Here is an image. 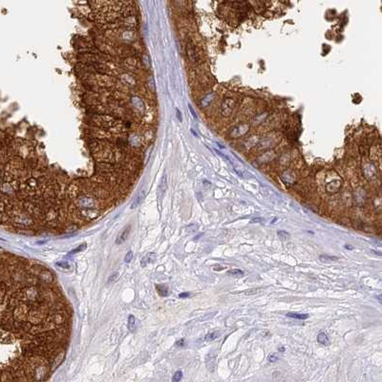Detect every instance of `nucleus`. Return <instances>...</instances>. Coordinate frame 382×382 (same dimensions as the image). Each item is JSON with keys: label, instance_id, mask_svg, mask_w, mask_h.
Instances as JSON below:
<instances>
[{"label": "nucleus", "instance_id": "nucleus-11", "mask_svg": "<svg viewBox=\"0 0 382 382\" xmlns=\"http://www.w3.org/2000/svg\"><path fill=\"white\" fill-rule=\"evenodd\" d=\"M320 260L324 261V262H327V261H336L338 260L337 257L335 256H329V255H320Z\"/></svg>", "mask_w": 382, "mask_h": 382}, {"label": "nucleus", "instance_id": "nucleus-27", "mask_svg": "<svg viewBox=\"0 0 382 382\" xmlns=\"http://www.w3.org/2000/svg\"><path fill=\"white\" fill-rule=\"evenodd\" d=\"M257 221H262V220H261V219H253V220H252V222H253V223H254V222H257Z\"/></svg>", "mask_w": 382, "mask_h": 382}, {"label": "nucleus", "instance_id": "nucleus-3", "mask_svg": "<svg viewBox=\"0 0 382 382\" xmlns=\"http://www.w3.org/2000/svg\"><path fill=\"white\" fill-rule=\"evenodd\" d=\"M144 197H145V190H144V189H142V190L140 191L139 194H138V196L135 198L134 202L132 203V205H131V208H132V209H134V208H136V207H138V206L140 205V203H142V202L143 201Z\"/></svg>", "mask_w": 382, "mask_h": 382}, {"label": "nucleus", "instance_id": "nucleus-15", "mask_svg": "<svg viewBox=\"0 0 382 382\" xmlns=\"http://www.w3.org/2000/svg\"><path fill=\"white\" fill-rule=\"evenodd\" d=\"M56 265L57 266H60V268L65 269H70V265H69V263H68V262H66V261H62V262H56Z\"/></svg>", "mask_w": 382, "mask_h": 382}, {"label": "nucleus", "instance_id": "nucleus-17", "mask_svg": "<svg viewBox=\"0 0 382 382\" xmlns=\"http://www.w3.org/2000/svg\"><path fill=\"white\" fill-rule=\"evenodd\" d=\"M132 259H133V252H132L131 250H130V251H128V252H127L126 256H125V258H124V262L128 264V263L131 262V260H132Z\"/></svg>", "mask_w": 382, "mask_h": 382}, {"label": "nucleus", "instance_id": "nucleus-23", "mask_svg": "<svg viewBox=\"0 0 382 382\" xmlns=\"http://www.w3.org/2000/svg\"><path fill=\"white\" fill-rule=\"evenodd\" d=\"M286 350V348L285 347H279L278 348V352H280V353H284Z\"/></svg>", "mask_w": 382, "mask_h": 382}, {"label": "nucleus", "instance_id": "nucleus-18", "mask_svg": "<svg viewBox=\"0 0 382 382\" xmlns=\"http://www.w3.org/2000/svg\"><path fill=\"white\" fill-rule=\"evenodd\" d=\"M277 360H278V356H277V354L271 353V354L269 355V362H276Z\"/></svg>", "mask_w": 382, "mask_h": 382}, {"label": "nucleus", "instance_id": "nucleus-6", "mask_svg": "<svg viewBox=\"0 0 382 382\" xmlns=\"http://www.w3.org/2000/svg\"><path fill=\"white\" fill-rule=\"evenodd\" d=\"M156 287H157V290H158L159 294H160L161 296L165 297V296H167V295L169 294L168 289H167V287H166L165 286H164V285H158Z\"/></svg>", "mask_w": 382, "mask_h": 382}, {"label": "nucleus", "instance_id": "nucleus-7", "mask_svg": "<svg viewBox=\"0 0 382 382\" xmlns=\"http://www.w3.org/2000/svg\"><path fill=\"white\" fill-rule=\"evenodd\" d=\"M215 358L216 356L212 353H209L207 356V368L210 369L211 367L214 368L215 367Z\"/></svg>", "mask_w": 382, "mask_h": 382}, {"label": "nucleus", "instance_id": "nucleus-24", "mask_svg": "<svg viewBox=\"0 0 382 382\" xmlns=\"http://www.w3.org/2000/svg\"><path fill=\"white\" fill-rule=\"evenodd\" d=\"M376 299H377L381 304H382V294H380V295H378V296H376Z\"/></svg>", "mask_w": 382, "mask_h": 382}, {"label": "nucleus", "instance_id": "nucleus-20", "mask_svg": "<svg viewBox=\"0 0 382 382\" xmlns=\"http://www.w3.org/2000/svg\"><path fill=\"white\" fill-rule=\"evenodd\" d=\"M190 296V292H182V293H180L179 294V297L180 298H187V297H189Z\"/></svg>", "mask_w": 382, "mask_h": 382}, {"label": "nucleus", "instance_id": "nucleus-4", "mask_svg": "<svg viewBox=\"0 0 382 382\" xmlns=\"http://www.w3.org/2000/svg\"><path fill=\"white\" fill-rule=\"evenodd\" d=\"M287 317H291V318H294V319H299V320H305V319H308V313H297V312H289V313H287Z\"/></svg>", "mask_w": 382, "mask_h": 382}, {"label": "nucleus", "instance_id": "nucleus-10", "mask_svg": "<svg viewBox=\"0 0 382 382\" xmlns=\"http://www.w3.org/2000/svg\"><path fill=\"white\" fill-rule=\"evenodd\" d=\"M135 324H136L135 317H134L133 315H130V316L128 317V328H129V329H131L132 332L134 331V329L136 328Z\"/></svg>", "mask_w": 382, "mask_h": 382}, {"label": "nucleus", "instance_id": "nucleus-22", "mask_svg": "<svg viewBox=\"0 0 382 382\" xmlns=\"http://www.w3.org/2000/svg\"><path fill=\"white\" fill-rule=\"evenodd\" d=\"M184 345H185V340H184V339H181L180 341H178V342H177V346L182 347V346H184Z\"/></svg>", "mask_w": 382, "mask_h": 382}, {"label": "nucleus", "instance_id": "nucleus-14", "mask_svg": "<svg viewBox=\"0 0 382 382\" xmlns=\"http://www.w3.org/2000/svg\"><path fill=\"white\" fill-rule=\"evenodd\" d=\"M85 248H86V244H81L78 248H75V249H73L69 254H70V255L75 254V253H77V252H80V251H81V250H84Z\"/></svg>", "mask_w": 382, "mask_h": 382}, {"label": "nucleus", "instance_id": "nucleus-13", "mask_svg": "<svg viewBox=\"0 0 382 382\" xmlns=\"http://www.w3.org/2000/svg\"><path fill=\"white\" fill-rule=\"evenodd\" d=\"M227 274H231V275H234V276H241V275H243V274H244V271H243V270H241V269H233L228 270V271H227Z\"/></svg>", "mask_w": 382, "mask_h": 382}, {"label": "nucleus", "instance_id": "nucleus-25", "mask_svg": "<svg viewBox=\"0 0 382 382\" xmlns=\"http://www.w3.org/2000/svg\"><path fill=\"white\" fill-rule=\"evenodd\" d=\"M189 109H190V111H191V113H192L193 116H194V117L196 118V115H195V113H194V110L192 109V107H191V106H189Z\"/></svg>", "mask_w": 382, "mask_h": 382}, {"label": "nucleus", "instance_id": "nucleus-1", "mask_svg": "<svg viewBox=\"0 0 382 382\" xmlns=\"http://www.w3.org/2000/svg\"><path fill=\"white\" fill-rule=\"evenodd\" d=\"M157 259V255L153 252H148L145 256L142 258V261H140V265H142L143 268H145L148 265L154 263Z\"/></svg>", "mask_w": 382, "mask_h": 382}, {"label": "nucleus", "instance_id": "nucleus-12", "mask_svg": "<svg viewBox=\"0 0 382 382\" xmlns=\"http://www.w3.org/2000/svg\"><path fill=\"white\" fill-rule=\"evenodd\" d=\"M277 235L282 239H289L290 237V234L287 231H285V230H278V231H277Z\"/></svg>", "mask_w": 382, "mask_h": 382}, {"label": "nucleus", "instance_id": "nucleus-2", "mask_svg": "<svg viewBox=\"0 0 382 382\" xmlns=\"http://www.w3.org/2000/svg\"><path fill=\"white\" fill-rule=\"evenodd\" d=\"M130 230H131V226H130V224H128V226H126V227H124V229H122V231L120 232L118 235V237H117V240H116V244L117 245L122 244L124 241L128 238V235L130 233Z\"/></svg>", "mask_w": 382, "mask_h": 382}, {"label": "nucleus", "instance_id": "nucleus-21", "mask_svg": "<svg viewBox=\"0 0 382 382\" xmlns=\"http://www.w3.org/2000/svg\"><path fill=\"white\" fill-rule=\"evenodd\" d=\"M213 269H215V270H222V269H224V266H220V265H216V266H213Z\"/></svg>", "mask_w": 382, "mask_h": 382}, {"label": "nucleus", "instance_id": "nucleus-26", "mask_svg": "<svg viewBox=\"0 0 382 382\" xmlns=\"http://www.w3.org/2000/svg\"><path fill=\"white\" fill-rule=\"evenodd\" d=\"M345 248H348V249H353V248L352 247V245H345Z\"/></svg>", "mask_w": 382, "mask_h": 382}, {"label": "nucleus", "instance_id": "nucleus-9", "mask_svg": "<svg viewBox=\"0 0 382 382\" xmlns=\"http://www.w3.org/2000/svg\"><path fill=\"white\" fill-rule=\"evenodd\" d=\"M166 187H167V185H166V176L164 175L163 179H161V185H160V191L161 193V196H163L164 193L165 192Z\"/></svg>", "mask_w": 382, "mask_h": 382}, {"label": "nucleus", "instance_id": "nucleus-5", "mask_svg": "<svg viewBox=\"0 0 382 382\" xmlns=\"http://www.w3.org/2000/svg\"><path fill=\"white\" fill-rule=\"evenodd\" d=\"M317 342L319 343V344H322V345H329V336L327 335V334L325 333V332H320V333H318V335H317Z\"/></svg>", "mask_w": 382, "mask_h": 382}, {"label": "nucleus", "instance_id": "nucleus-19", "mask_svg": "<svg viewBox=\"0 0 382 382\" xmlns=\"http://www.w3.org/2000/svg\"><path fill=\"white\" fill-rule=\"evenodd\" d=\"M118 277H119V273L118 272H116V273H114L111 277H110V278L108 279V283H111V282H115V281H117V279H118Z\"/></svg>", "mask_w": 382, "mask_h": 382}, {"label": "nucleus", "instance_id": "nucleus-16", "mask_svg": "<svg viewBox=\"0 0 382 382\" xmlns=\"http://www.w3.org/2000/svg\"><path fill=\"white\" fill-rule=\"evenodd\" d=\"M182 373L181 371H176V373H175V374L173 376V378H172V380H173L174 382H178V381H180L182 379Z\"/></svg>", "mask_w": 382, "mask_h": 382}, {"label": "nucleus", "instance_id": "nucleus-8", "mask_svg": "<svg viewBox=\"0 0 382 382\" xmlns=\"http://www.w3.org/2000/svg\"><path fill=\"white\" fill-rule=\"evenodd\" d=\"M219 335H220V332H213L208 333L207 335L205 337V340H206V341H213V340H215L216 338H218Z\"/></svg>", "mask_w": 382, "mask_h": 382}]
</instances>
